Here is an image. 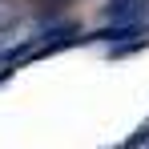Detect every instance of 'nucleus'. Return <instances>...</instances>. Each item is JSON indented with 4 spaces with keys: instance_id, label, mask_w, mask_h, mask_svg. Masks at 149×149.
<instances>
[{
    "instance_id": "2",
    "label": "nucleus",
    "mask_w": 149,
    "mask_h": 149,
    "mask_svg": "<svg viewBox=\"0 0 149 149\" xmlns=\"http://www.w3.org/2000/svg\"><path fill=\"white\" fill-rule=\"evenodd\" d=\"M141 145H149V125H141V129H137L133 137H125L117 149H141Z\"/></svg>"
},
{
    "instance_id": "1",
    "label": "nucleus",
    "mask_w": 149,
    "mask_h": 149,
    "mask_svg": "<svg viewBox=\"0 0 149 149\" xmlns=\"http://www.w3.org/2000/svg\"><path fill=\"white\" fill-rule=\"evenodd\" d=\"M149 16V0H109L105 4V20H145Z\"/></svg>"
}]
</instances>
